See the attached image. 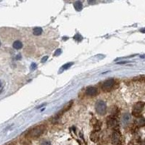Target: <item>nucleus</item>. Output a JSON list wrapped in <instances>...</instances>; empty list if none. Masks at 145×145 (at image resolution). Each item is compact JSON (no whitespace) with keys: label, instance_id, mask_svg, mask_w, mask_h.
<instances>
[{"label":"nucleus","instance_id":"obj_1","mask_svg":"<svg viewBox=\"0 0 145 145\" xmlns=\"http://www.w3.org/2000/svg\"><path fill=\"white\" fill-rule=\"evenodd\" d=\"M96 111V113L101 115H104L106 113L107 110V105L105 102L104 101L99 100L98 102H96L95 105Z\"/></svg>","mask_w":145,"mask_h":145},{"label":"nucleus","instance_id":"obj_2","mask_svg":"<svg viewBox=\"0 0 145 145\" xmlns=\"http://www.w3.org/2000/svg\"><path fill=\"white\" fill-rule=\"evenodd\" d=\"M114 84H115V80L114 79H112V78L108 79V80H107L104 82V84H102V90L105 92H109L113 87Z\"/></svg>","mask_w":145,"mask_h":145},{"label":"nucleus","instance_id":"obj_3","mask_svg":"<svg viewBox=\"0 0 145 145\" xmlns=\"http://www.w3.org/2000/svg\"><path fill=\"white\" fill-rule=\"evenodd\" d=\"M44 130V128L43 127V126H38V127H36L34 128H33L31 132H30V136H31V137H38L40 135L42 134L43 133V131Z\"/></svg>","mask_w":145,"mask_h":145},{"label":"nucleus","instance_id":"obj_4","mask_svg":"<svg viewBox=\"0 0 145 145\" xmlns=\"http://www.w3.org/2000/svg\"><path fill=\"white\" fill-rule=\"evenodd\" d=\"M144 102H139L137 103L136 105H135L133 109V115H134L135 116L139 117L141 113H142L143 108H144Z\"/></svg>","mask_w":145,"mask_h":145},{"label":"nucleus","instance_id":"obj_5","mask_svg":"<svg viewBox=\"0 0 145 145\" xmlns=\"http://www.w3.org/2000/svg\"><path fill=\"white\" fill-rule=\"evenodd\" d=\"M86 94L88 96H94L98 94V90L97 88L94 87V86H88L86 90Z\"/></svg>","mask_w":145,"mask_h":145},{"label":"nucleus","instance_id":"obj_6","mask_svg":"<svg viewBox=\"0 0 145 145\" xmlns=\"http://www.w3.org/2000/svg\"><path fill=\"white\" fill-rule=\"evenodd\" d=\"M120 141V135L119 134L118 132H115L114 133L113 135V143L115 144H118Z\"/></svg>","mask_w":145,"mask_h":145},{"label":"nucleus","instance_id":"obj_7","mask_svg":"<svg viewBox=\"0 0 145 145\" xmlns=\"http://www.w3.org/2000/svg\"><path fill=\"white\" fill-rule=\"evenodd\" d=\"M12 46H13V48L15 49V50H20V49H22V47H23V43L20 41H15L13 43Z\"/></svg>","mask_w":145,"mask_h":145},{"label":"nucleus","instance_id":"obj_8","mask_svg":"<svg viewBox=\"0 0 145 145\" xmlns=\"http://www.w3.org/2000/svg\"><path fill=\"white\" fill-rule=\"evenodd\" d=\"M117 125H118V121L113 118H110V120H108V126L110 127H115Z\"/></svg>","mask_w":145,"mask_h":145},{"label":"nucleus","instance_id":"obj_9","mask_svg":"<svg viewBox=\"0 0 145 145\" xmlns=\"http://www.w3.org/2000/svg\"><path fill=\"white\" fill-rule=\"evenodd\" d=\"M74 7L75 9L77 11H81L83 8V4H82L81 2L80 1H77L74 3Z\"/></svg>","mask_w":145,"mask_h":145},{"label":"nucleus","instance_id":"obj_10","mask_svg":"<svg viewBox=\"0 0 145 145\" xmlns=\"http://www.w3.org/2000/svg\"><path fill=\"white\" fill-rule=\"evenodd\" d=\"M43 30L42 28L40 27H36V28H34L33 29V33L35 36H40L42 33Z\"/></svg>","mask_w":145,"mask_h":145},{"label":"nucleus","instance_id":"obj_11","mask_svg":"<svg viewBox=\"0 0 145 145\" xmlns=\"http://www.w3.org/2000/svg\"><path fill=\"white\" fill-rule=\"evenodd\" d=\"M73 65V63H66L64 65L63 67L60 68V70H62V71H65V70H67L68 69L69 67L72 66Z\"/></svg>","mask_w":145,"mask_h":145},{"label":"nucleus","instance_id":"obj_12","mask_svg":"<svg viewBox=\"0 0 145 145\" xmlns=\"http://www.w3.org/2000/svg\"><path fill=\"white\" fill-rule=\"evenodd\" d=\"M73 39L75 40V41H78V42H81L83 38H82L81 35H80L79 33H76L75 35L74 36V37H73Z\"/></svg>","mask_w":145,"mask_h":145},{"label":"nucleus","instance_id":"obj_13","mask_svg":"<svg viewBox=\"0 0 145 145\" xmlns=\"http://www.w3.org/2000/svg\"><path fill=\"white\" fill-rule=\"evenodd\" d=\"M123 119L124 123H127L128 121L129 120V115H128V114H126V115H124V116H123Z\"/></svg>","mask_w":145,"mask_h":145},{"label":"nucleus","instance_id":"obj_14","mask_svg":"<svg viewBox=\"0 0 145 145\" xmlns=\"http://www.w3.org/2000/svg\"><path fill=\"white\" fill-rule=\"evenodd\" d=\"M36 68H37V65L36 63H33L31 65V69L32 71H34Z\"/></svg>","mask_w":145,"mask_h":145},{"label":"nucleus","instance_id":"obj_15","mask_svg":"<svg viewBox=\"0 0 145 145\" xmlns=\"http://www.w3.org/2000/svg\"><path fill=\"white\" fill-rule=\"evenodd\" d=\"M41 145H51V143H50L49 141L44 140V141H42V142H41Z\"/></svg>","mask_w":145,"mask_h":145},{"label":"nucleus","instance_id":"obj_16","mask_svg":"<svg viewBox=\"0 0 145 145\" xmlns=\"http://www.w3.org/2000/svg\"><path fill=\"white\" fill-rule=\"evenodd\" d=\"M62 52V50H60V49H58L55 51V53H54V55L55 56H58V55H60V54Z\"/></svg>","mask_w":145,"mask_h":145},{"label":"nucleus","instance_id":"obj_17","mask_svg":"<svg viewBox=\"0 0 145 145\" xmlns=\"http://www.w3.org/2000/svg\"><path fill=\"white\" fill-rule=\"evenodd\" d=\"M47 59H48V57L47 56H45V57H44L42 59V63H45L46 60H47Z\"/></svg>","mask_w":145,"mask_h":145},{"label":"nucleus","instance_id":"obj_18","mask_svg":"<svg viewBox=\"0 0 145 145\" xmlns=\"http://www.w3.org/2000/svg\"><path fill=\"white\" fill-rule=\"evenodd\" d=\"M126 62H120V63H118V64H123V63H126Z\"/></svg>","mask_w":145,"mask_h":145},{"label":"nucleus","instance_id":"obj_19","mask_svg":"<svg viewBox=\"0 0 145 145\" xmlns=\"http://www.w3.org/2000/svg\"><path fill=\"white\" fill-rule=\"evenodd\" d=\"M0 87H1V84H0Z\"/></svg>","mask_w":145,"mask_h":145},{"label":"nucleus","instance_id":"obj_20","mask_svg":"<svg viewBox=\"0 0 145 145\" xmlns=\"http://www.w3.org/2000/svg\"><path fill=\"white\" fill-rule=\"evenodd\" d=\"M0 46H1V42H0Z\"/></svg>","mask_w":145,"mask_h":145}]
</instances>
